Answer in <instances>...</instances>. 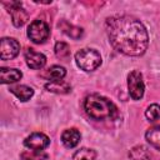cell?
Masks as SVG:
<instances>
[{"label":"cell","instance_id":"1","mask_svg":"<svg viewBox=\"0 0 160 160\" xmlns=\"http://www.w3.org/2000/svg\"><path fill=\"white\" fill-rule=\"evenodd\" d=\"M109 41L115 50L129 56L142 55L149 45L144 24L130 15H116L106 20Z\"/></svg>","mask_w":160,"mask_h":160},{"label":"cell","instance_id":"2","mask_svg":"<svg viewBox=\"0 0 160 160\" xmlns=\"http://www.w3.org/2000/svg\"><path fill=\"white\" fill-rule=\"evenodd\" d=\"M84 108L86 114L94 120H114L118 116V108L109 99L92 94L85 99Z\"/></svg>","mask_w":160,"mask_h":160},{"label":"cell","instance_id":"3","mask_svg":"<svg viewBox=\"0 0 160 160\" xmlns=\"http://www.w3.org/2000/svg\"><path fill=\"white\" fill-rule=\"evenodd\" d=\"M76 65L84 71H92L101 64L100 54L94 49H81L75 54Z\"/></svg>","mask_w":160,"mask_h":160},{"label":"cell","instance_id":"4","mask_svg":"<svg viewBox=\"0 0 160 160\" xmlns=\"http://www.w3.org/2000/svg\"><path fill=\"white\" fill-rule=\"evenodd\" d=\"M50 35L49 25L44 20H34L28 28V36L35 44H42Z\"/></svg>","mask_w":160,"mask_h":160},{"label":"cell","instance_id":"5","mask_svg":"<svg viewBox=\"0 0 160 160\" xmlns=\"http://www.w3.org/2000/svg\"><path fill=\"white\" fill-rule=\"evenodd\" d=\"M128 89L131 99L134 100H140L144 96L145 91V85L142 80V75L140 71L134 70L129 74L128 76Z\"/></svg>","mask_w":160,"mask_h":160},{"label":"cell","instance_id":"6","mask_svg":"<svg viewBox=\"0 0 160 160\" xmlns=\"http://www.w3.org/2000/svg\"><path fill=\"white\" fill-rule=\"evenodd\" d=\"M4 6H6L8 11L11 14V19H12V24L16 28L22 26L29 18V14L25 9L21 8V2L19 1H10V2H4Z\"/></svg>","mask_w":160,"mask_h":160},{"label":"cell","instance_id":"7","mask_svg":"<svg viewBox=\"0 0 160 160\" xmlns=\"http://www.w3.org/2000/svg\"><path fill=\"white\" fill-rule=\"evenodd\" d=\"M20 44L12 38H2L0 41V58L1 60H11L18 56Z\"/></svg>","mask_w":160,"mask_h":160},{"label":"cell","instance_id":"8","mask_svg":"<svg viewBox=\"0 0 160 160\" xmlns=\"http://www.w3.org/2000/svg\"><path fill=\"white\" fill-rule=\"evenodd\" d=\"M50 144L49 138L42 132H32L24 140V145L30 150L42 151Z\"/></svg>","mask_w":160,"mask_h":160},{"label":"cell","instance_id":"9","mask_svg":"<svg viewBox=\"0 0 160 160\" xmlns=\"http://www.w3.org/2000/svg\"><path fill=\"white\" fill-rule=\"evenodd\" d=\"M25 60L29 68L31 69H41L46 64V58L44 54L35 51L34 49L29 48L25 50Z\"/></svg>","mask_w":160,"mask_h":160},{"label":"cell","instance_id":"10","mask_svg":"<svg viewBox=\"0 0 160 160\" xmlns=\"http://www.w3.org/2000/svg\"><path fill=\"white\" fill-rule=\"evenodd\" d=\"M80 132L76 129H66L61 135V141L66 148H75L80 141Z\"/></svg>","mask_w":160,"mask_h":160},{"label":"cell","instance_id":"11","mask_svg":"<svg viewBox=\"0 0 160 160\" xmlns=\"http://www.w3.org/2000/svg\"><path fill=\"white\" fill-rule=\"evenodd\" d=\"M22 76L21 71L18 69H10V68H1L0 69V81L2 84H10L20 80Z\"/></svg>","mask_w":160,"mask_h":160},{"label":"cell","instance_id":"12","mask_svg":"<svg viewBox=\"0 0 160 160\" xmlns=\"http://www.w3.org/2000/svg\"><path fill=\"white\" fill-rule=\"evenodd\" d=\"M45 89L48 91L55 92V94H68L71 90V86L69 82L64 81V80H55V81H50L48 84H45Z\"/></svg>","mask_w":160,"mask_h":160},{"label":"cell","instance_id":"13","mask_svg":"<svg viewBox=\"0 0 160 160\" xmlns=\"http://www.w3.org/2000/svg\"><path fill=\"white\" fill-rule=\"evenodd\" d=\"M10 91L21 101H28L30 100V98L34 95V90L30 86L26 85H16V86H11Z\"/></svg>","mask_w":160,"mask_h":160},{"label":"cell","instance_id":"14","mask_svg":"<svg viewBox=\"0 0 160 160\" xmlns=\"http://www.w3.org/2000/svg\"><path fill=\"white\" fill-rule=\"evenodd\" d=\"M59 28L62 30L64 34H66L68 36H70L71 39H79L82 36V29L81 28H78V26H74L71 24H69L68 21L62 20L59 22Z\"/></svg>","mask_w":160,"mask_h":160},{"label":"cell","instance_id":"15","mask_svg":"<svg viewBox=\"0 0 160 160\" xmlns=\"http://www.w3.org/2000/svg\"><path fill=\"white\" fill-rule=\"evenodd\" d=\"M66 75V70L65 68L62 66H59V65H54L51 68H49L46 70L45 74H42L44 78L49 79L50 81H55V80H62Z\"/></svg>","mask_w":160,"mask_h":160},{"label":"cell","instance_id":"16","mask_svg":"<svg viewBox=\"0 0 160 160\" xmlns=\"http://www.w3.org/2000/svg\"><path fill=\"white\" fill-rule=\"evenodd\" d=\"M145 138L152 148L160 150V125L149 129L145 134Z\"/></svg>","mask_w":160,"mask_h":160},{"label":"cell","instance_id":"17","mask_svg":"<svg viewBox=\"0 0 160 160\" xmlns=\"http://www.w3.org/2000/svg\"><path fill=\"white\" fill-rule=\"evenodd\" d=\"M129 155H130V159L131 160H151V154L142 145L134 146L130 150V154Z\"/></svg>","mask_w":160,"mask_h":160},{"label":"cell","instance_id":"18","mask_svg":"<svg viewBox=\"0 0 160 160\" xmlns=\"http://www.w3.org/2000/svg\"><path fill=\"white\" fill-rule=\"evenodd\" d=\"M72 160H96V152L92 149L82 148L72 155Z\"/></svg>","mask_w":160,"mask_h":160},{"label":"cell","instance_id":"19","mask_svg":"<svg viewBox=\"0 0 160 160\" xmlns=\"http://www.w3.org/2000/svg\"><path fill=\"white\" fill-rule=\"evenodd\" d=\"M54 51H55L56 56L60 58V59H66V58L70 56V48H69V45H68L66 42H64V41H58V42L55 44Z\"/></svg>","mask_w":160,"mask_h":160},{"label":"cell","instance_id":"20","mask_svg":"<svg viewBox=\"0 0 160 160\" xmlns=\"http://www.w3.org/2000/svg\"><path fill=\"white\" fill-rule=\"evenodd\" d=\"M21 159L22 160H45L48 158V155L42 151H36V150H28L21 152Z\"/></svg>","mask_w":160,"mask_h":160},{"label":"cell","instance_id":"21","mask_svg":"<svg viewBox=\"0 0 160 160\" xmlns=\"http://www.w3.org/2000/svg\"><path fill=\"white\" fill-rule=\"evenodd\" d=\"M145 116L149 121H156L160 120V105L158 104H151L146 111H145Z\"/></svg>","mask_w":160,"mask_h":160}]
</instances>
